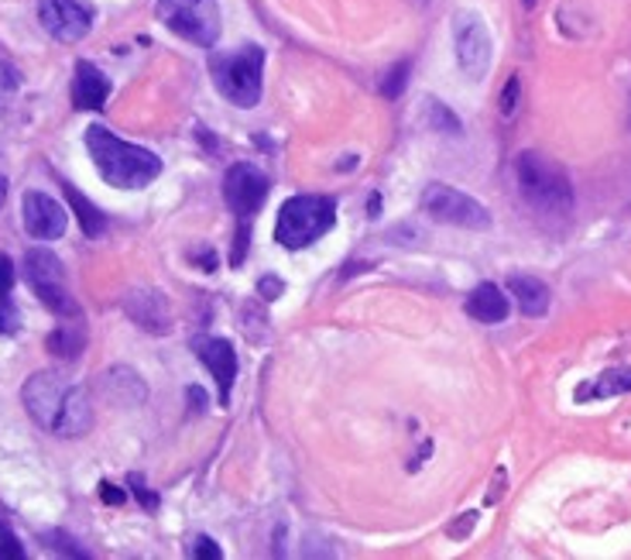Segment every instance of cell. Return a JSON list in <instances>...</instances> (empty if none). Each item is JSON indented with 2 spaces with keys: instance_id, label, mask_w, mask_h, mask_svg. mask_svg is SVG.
<instances>
[{
  "instance_id": "6da1fadb",
  "label": "cell",
  "mask_w": 631,
  "mask_h": 560,
  "mask_svg": "<svg viewBox=\"0 0 631 560\" xmlns=\"http://www.w3.org/2000/svg\"><path fill=\"white\" fill-rule=\"evenodd\" d=\"M21 399L32 420L55 437H83L94 427V402L86 389L55 371H39L28 378Z\"/></svg>"
},
{
  "instance_id": "7a4b0ae2",
  "label": "cell",
  "mask_w": 631,
  "mask_h": 560,
  "mask_svg": "<svg viewBox=\"0 0 631 560\" xmlns=\"http://www.w3.org/2000/svg\"><path fill=\"white\" fill-rule=\"evenodd\" d=\"M86 149L94 159L100 180L117 190H144L152 186L162 175V159L155 152L131 144L124 138H117L104 125H89L86 128Z\"/></svg>"
},
{
  "instance_id": "3957f363",
  "label": "cell",
  "mask_w": 631,
  "mask_h": 560,
  "mask_svg": "<svg viewBox=\"0 0 631 560\" xmlns=\"http://www.w3.org/2000/svg\"><path fill=\"white\" fill-rule=\"evenodd\" d=\"M515 180L532 211L543 214H569L574 211V183L563 165L550 162L538 152H522L515 162Z\"/></svg>"
},
{
  "instance_id": "277c9868",
  "label": "cell",
  "mask_w": 631,
  "mask_h": 560,
  "mask_svg": "<svg viewBox=\"0 0 631 560\" xmlns=\"http://www.w3.org/2000/svg\"><path fill=\"white\" fill-rule=\"evenodd\" d=\"M261 73H264V49L248 42L237 52H214L209 55V76H214L217 90L233 107H258L261 100Z\"/></svg>"
},
{
  "instance_id": "5b68a950",
  "label": "cell",
  "mask_w": 631,
  "mask_h": 560,
  "mask_svg": "<svg viewBox=\"0 0 631 560\" xmlns=\"http://www.w3.org/2000/svg\"><path fill=\"white\" fill-rule=\"evenodd\" d=\"M337 224L334 196H292L282 203L275 220V241L289 251H303Z\"/></svg>"
},
{
  "instance_id": "8992f818",
  "label": "cell",
  "mask_w": 631,
  "mask_h": 560,
  "mask_svg": "<svg viewBox=\"0 0 631 560\" xmlns=\"http://www.w3.org/2000/svg\"><path fill=\"white\" fill-rule=\"evenodd\" d=\"M159 21L199 49H214L220 42V0H159Z\"/></svg>"
},
{
  "instance_id": "52a82bcc",
  "label": "cell",
  "mask_w": 631,
  "mask_h": 560,
  "mask_svg": "<svg viewBox=\"0 0 631 560\" xmlns=\"http://www.w3.org/2000/svg\"><path fill=\"white\" fill-rule=\"evenodd\" d=\"M24 276L28 286L35 289V297L58 316H79V303L73 300L66 269L48 248H32L24 255Z\"/></svg>"
},
{
  "instance_id": "ba28073f",
  "label": "cell",
  "mask_w": 631,
  "mask_h": 560,
  "mask_svg": "<svg viewBox=\"0 0 631 560\" xmlns=\"http://www.w3.org/2000/svg\"><path fill=\"white\" fill-rule=\"evenodd\" d=\"M418 203H423V211L439 224H454L464 230H488L491 227V214H488L485 203H477L474 196L446 186V183H429Z\"/></svg>"
},
{
  "instance_id": "9c48e42d",
  "label": "cell",
  "mask_w": 631,
  "mask_h": 560,
  "mask_svg": "<svg viewBox=\"0 0 631 560\" xmlns=\"http://www.w3.org/2000/svg\"><path fill=\"white\" fill-rule=\"evenodd\" d=\"M454 52L457 66L464 69L467 79H485L491 69V28L477 11H457L454 14Z\"/></svg>"
},
{
  "instance_id": "30bf717a",
  "label": "cell",
  "mask_w": 631,
  "mask_h": 560,
  "mask_svg": "<svg viewBox=\"0 0 631 560\" xmlns=\"http://www.w3.org/2000/svg\"><path fill=\"white\" fill-rule=\"evenodd\" d=\"M268 190H272V183H268V175L258 165L237 162V165L227 169V175H224V200L233 211V217L240 220V227H251L254 214L261 211L264 200H268Z\"/></svg>"
},
{
  "instance_id": "8fae6325",
  "label": "cell",
  "mask_w": 631,
  "mask_h": 560,
  "mask_svg": "<svg viewBox=\"0 0 631 560\" xmlns=\"http://www.w3.org/2000/svg\"><path fill=\"white\" fill-rule=\"evenodd\" d=\"M39 21L55 42L76 45L89 35V28H94V11H89L83 0H42Z\"/></svg>"
},
{
  "instance_id": "7c38bea8",
  "label": "cell",
  "mask_w": 631,
  "mask_h": 560,
  "mask_svg": "<svg viewBox=\"0 0 631 560\" xmlns=\"http://www.w3.org/2000/svg\"><path fill=\"white\" fill-rule=\"evenodd\" d=\"M21 220H24V230L32 234L39 241H55L63 238L66 227H69V214L63 211V203L52 200L48 193H24L21 200Z\"/></svg>"
},
{
  "instance_id": "4fadbf2b",
  "label": "cell",
  "mask_w": 631,
  "mask_h": 560,
  "mask_svg": "<svg viewBox=\"0 0 631 560\" xmlns=\"http://www.w3.org/2000/svg\"><path fill=\"white\" fill-rule=\"evenodd\" d=\"M193 351H196V358L209 368V375L217 378V389H220V406L230 402V392H233V381H237V351L230 341L224 337H193Z\"/></svg>"
},
{
  "instance_id": "5bb4252c",
  "label": "cell",
  "mask_w": 631,
  "mask_h": 560,
  "mask_svg": "<svg viewBox=\"0 0 631 560\" xmlns=\"http://www.w3.org/2000/svg\"><path fill=\"white\" fill-rule=\"evenodd\" d=\"M124 310L148 334H168L172 331V313H168V303H165L162 292H144V289L131 292V297L124 300Z\"/></svg>"
},
{
  "instance_id": "9a60e30c",
  "label": "cell",
  "mask_w": 631,
  "mask_h": 560,
  "mask_svg": "<svg viewBox=\"0 0 631 560\" xmlns=\"http://www.w3.org/2000/svg\"><path fill=\"white\" fill-rule=\"evenodd\" d=\"M107 97H110V79L104 76V69L79 58L73 76V104L79 110H104Z\"/></svg>"
},
{
  "instance_id": "2e32d148",
  "label": "cell",
  "mask_w": 631,
  "mask_h": 560,
  "mask_svg": "<svg viewBox=\"0 0 631 560\" xmlns=\"http://www.w3.org/2000/svg\"><path fill=\"white\" fill-rule=\"evenodd\" d=\"M508 310H512V303H508V297L494 282L477 286L467 297V313L477 323H501V320H508Z\"/></svg>"
},
{
  "instance_id": "e0dca14e",
  "label": "cell",
  "mask_w": 631,
  "mask_h": 560,
  "mask_svg": "<svg viewBox=\"0 0 631 560\" xmlns=\"http://www.w3.org/2000/svg\"><path fill=\"white\" fill-rule=\"evenodd\" d=\"M508 292L515 297L519 310L525 316H546L550 310V286L535 276H512L508 279Z\"/></svg>"
},
{
  "instance_id": "ac0fdd59",
  "label": "cell",
  "mask_w": 631,
  "mask_h": 560,
  "mask_svg": "<svg viewBox=\"0 0 631 560\" xmlns=\"http://www.w3.org/2000/svg\"><path fill=\"white\" fill-rule=\"evenodd\" d=\"M45 344H48V351L55 358L73 362V358L83 355V347H86V327L79 323V316H69V323H58Z\"/></svg>"
},
{
  "instance_id": "d6986e66",
  "label": "cell",
  "mask_w": 631,
  "mask_h": 560,
  "mask_svg": "<svg viewBox=\"0 0 631 560\" xmlns=\"http://www.w3.org/2000/svg\"><path fill=\"white\" fill-rule=\"evenodd\" d=\"M621 392H631V368H611V371H605V375H597L590 386H580V389H577V402L608 399V396H621Z\"/></svg>"
},
{
  "instance_id": "ffe728a7",
  "label": "cell",
  "mask_w": 631,
  "mask_h": 560,
  "mask_svg": "<svg viewBox=\"0 0 631 560\" xmlns=\"http://www.w3.org/2000/svg\"><path fill=\"white\" fill-rule=\"evenodd\" d=\"M66 200L73 203V214H76V220H79V227H83V234L86 238H100V234L107 230V217L100 214V206L94 203V200H86L76 186H69L66 183Z\"/></svg>"
},
{
  "instance_id": "44dd1931",
  "label": "cell",
  "mask_w": 631,
  "mask_h": 560,
  "mask_svg": "<svg viewBox=\"0 0 631 560\" xmlns=\"http://www.w3.org/2000/svg\"><path fill=\"white\" fill-rule=\"evenodd\" d=\"M426 121H429V128L439 131V134H460V117L449 110L443 100H436V97L426 100Z\"/></svg>"
},
{
  "instance_id": "7402d4cb",
  "label": "cell",
  "mask_w": 631,
  "mask_h": 560,
  "mask_svg": "<svg viewBox=\"0 0 631 560\" xmlns=\"http://www.w3.org/2000/svg\"><path fill=\"white\" fill-rule=\"evenodd\" d=\"M18 90H21V73L11 63H0V114L11 107Z\"/></svg>"
},
{
  "instance_id": "603a6c76",
  "label": "cell",
  "mask_w": 631,
  "mask_h": 560,
  "mask_svg": "<svg viewBox=\"0 0 631 560\" xmlns=\"http://www.w3.org/2000/svg\"><path fill=\"white\" fill-rule=\"evenodd\" d=\"M409 69H412V63H402V66H395L392 73H388V79H384V86H381V94H384L388 100L402 97L405 83H409Z\"/></svg>"
},
{
  "instance_id": "cb8c5ba5",
  "label": "cell",
  "mask_w": 631,
  "mask_h": 560,
  "mask_svg": "<svg viewBox=\"0 0 631 560\" xmlns=\"http://www.w3.org/2000/svg\"><path fill=\"white\" fill-rule=\"evenodd\" d=\"M21 557H24V547L11 534V526L0 523V560H21Z\"/></svg>"
},
{
  "instance_id": "d4e9b609",
  "label": "cell",
  "mask_w": 631,
  "mask_h": 560,
  "mask_svg": "<svg viewBox=\"0 0 631 560\" xmlns=\"http://www.w3.org/2000/svg\"><path fill=\"white\" fill-rule=\"evenodd\" d=\"M519 97H522V79L512 76V79L504 83V90H501V114L504 117H512L519 110Z\"/></svg>"
},
{
  "instance_id": "484cf974",
  "label": "cell",
  "mask_w": 631,
  "mask_h": 560,
  "mask_svg": "<svg viewBox=\"0 0 631 560\" xmlns=\"http://www.w3.org/2000/svg\"><path fill=\"white\" fill-rule=\"evenodd\" d=\"M18 331V310L11 297H0V334H14Z\"/></svg>"
},
{
  "instance_id": "4316f807",
  "label": "cell",
  "mask_w": 631,
  "mask_h": 560,
  "mask_svg": "<svg viewBox=\"0 0 631 560\" xmlns=\"http://www.w3.org/2000/svg\"><path fill=\"white\" fill-rule=\"evenodd\" d=\"M196 560H220L224 557V550L217 547V540H209V537H196V543H193V550H189Z\"/></svg>"
},
{
  "instance_id": "83f0119b",
  "label": "cell",
  "mask_w": 631,
  "mask_h": 560,
  "mask_svg": "<svg viewBox=\"0 0 631 560\" xmlns=\"http://www.w3.org/2000/svg\"><path fill=\"white\" fill-rule=\"evenodd\" d=\"M14 286V261L8 255H0V297H8Z\"/></svg>"
},
{
  "instance_id": "f1b7e54d",
  "label": "cell",
  "mask_w": 631,
  "mask_h": 560,
  "mask_svg": "<svg viewBox=\"0 0 631 560\" xmlns=\"http://www.w3.org/2000/svg\"><path fill=\"white\" fill-rule=\"evenodd\" d=\"M282 289H285V286H282L275 276H264V279L258 282V292H261L264 300H279V297H282Z\"/></svg>"
},
{
  "instance_id": "f546056e",
  "label": "cell",
  "mask_w": 631,
  "mask_h": 560,
  "mask_svg": "<svg viewBox=\"0 0 631 560\" xmlns=\"http://www.w3.org/2000/svg\"><path fill=\"white\" fill-rule=\"evenodd\" d=\"M131 485H134L131 492H134V495L141 498V503H144V509H155V506H159V498H155L152 492H148V488L141 485V478H138V475H131Z\"/></svg>"
},
{
  "instance_id": "4dcf8cb0",
  "label": "cell",
  "mask_w": 631,
  "mask_h": 560,
  "mask_svg": "<svg viewBox=\"0 0 631 560\" xmlns=\"http://www.w3.org/2000/svg\"><path fill=\"white\" fill-rule=\"evenodd\" d=\"M100 495H104V503H113V506L124 503V492H117L110 482H104V485H100Z\"/></svg>"
},
{
  "instance_id": "1f68e13d",
  "label": "cell",
  "mask_w": 631,
  "mask_h": 560,
  "mask_svg": "<svg viewBox=\"0 0 631 560\" xmlns=\"http://www.w3.org/2000/svg\"><path fill=\"white\" fill-rule=\"evenodd\" d=\"M196 258H199V265H203V272H217V255H214V251H199Z\"/></svg>"
},
{
  "instance_id": "d6a6232c",
  "label": "cell",
  "mask_w": 631,
  "mask_h": 560,
  "mask_svg": "<svg viewBox=\"0 0 631 560\" xmlns=\"http://www.w3.org/2000/svg\"><path fill=\"white\" fill-rule=\"evenodd\" d=\"M4 203H8V180L0 175V211H4Z\"/></svg>"
},
{
  "instance_id": "836d02e7",
  "label": "cell",
  "mask_w": 631,
  "mask_h": 560,
  "mask_svg": "<svg viewBox=\"0 0 631 560\" xmlns=\"http://www.w3.org/2000/svg\"><path fill=\"white\" fill-rule=\"evenodd\" d=\"M525 4H535V0H525Z\"/></svg>"
}]
</instances>
